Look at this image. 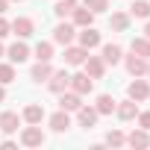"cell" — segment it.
<instances>
[{"label":"cell","mask_w":150,"mask_h":150,"mask_svg":"<svg viewBox=\"0 0 150 150\" xmlns=\"http://www.w3.org/2000/svg\"><path fill=\"white\" fill-rule=\"evenodd\" d=\"M21 144H24V147H41V144H44L41 127H38V124H30V127L21 132Z\"/></svg>","instance_id":"6da1fadb"},{"label":"cell","mask_w":150,"mask_h":150,"mask_svg":"<svg viewBox=\"0 0 150 150\" xmlns=\"http://www.w3.org/2000/svg\"><path fill=\"white\" fill-rule=\"evenodd\" d=\"M68 83H71V74H68V71H53L50 77H47V88H50L53 94H62V91L68 88Z\"/></svg>","instance_id":"7a4b0ae2"},{"label":"cell","mask_w":150,"mask_h":150,"mask_svg":"<svg viewBox=\"0 0 150 150\" xmlns=\"http://www.w3.org/2000/svg\"><path fill=\"white\" fill-rule=\"evenodd\" d=\"M68 86H71V91H77V94H91V88H94V80L88 77V74H74Z\"/></svg>","instance_id":"3957f363"},{"label":"cell","mask_w":150,"mask_h":150,"mask_svg":"<svg viewBox=\"0 0 150 150\" xmlns=\"http://www.w3.org/2000/svg\"><path fill=\"white\" fill-rule=\"evenodd\" d=\"M80 106H83V94H77V91H62L59 109H65V112H77Z\"/></svg>","instance_id":"277c9868"},{"label":"cell","mask_w":150,"mask_h":150,"mask_svg":"<svg viewBox=\"0 0 150 150\" xmlns=\"http://www.w3.org/2000/svg\"><path fill=\"white\" fill-rule=\"evenodd\" d=\"M83 65H86V74H88L91 80H100V77H103V71H106V62H103L100 56H86Z\"/></svg>","instance_id":"5b68a950"},{"label":"cell","mask_w":150,"mask_h":150,"mask_svg":"<svg viewBox=\"0 0 150 150\" xmlns=\"http://www.w3.org/2000/svg\"><path fill=\"white\" fill-rule=\"evenodd\" d=\"M127 94H129V100H135V103H138V100H147V97H150V86H147L144 80H132L129 88H127Z\"/></svg>","instance_id":"8992f818"},{"label":"cell","mask_w":150,"mask_h":150,"mask_svg":"<svg viewBox=\"0 0 150 150\" xmlns=\"http://www.w3.org/2000/svg\"><path fill=\"white\" fill-rule=\"evenodd\" d=\"M74 35H77V33H74V24H59V27L53 30V41H56V44H65V47L74 41Z\"/></svg>","instance_id":"52a82bcc"},{"label":"cell","mask_w":150,"mask_h":150,"mask_svg":"<svg viewBox=\"0 0 150 150\" xmlns=\"http://www.w3.org/2000/svg\"><path fill=\"white\" fill-rule=\"evenodd\" d=\"M6 53H9V62H12V65H21V62H27V59H30V47H27L24 41H15Z\"/></svg>","instance_id":"ba28073f"},{"label":"cell","mask_w":150,"mask_h":150,"mask_svg":"<svg viewBox=\"0 0 150 150\" xmlns=\"http://www.w3.org/2000/svg\"><path fill=\"white\" fill-rule=\"evenodd\" d=\"M127 71L132 74V77H144L147 74V59H141V56H127Z\"/></svg>","instance_id":"9c48e42d"},{"label":"cell","mask_w":150,"mask_h":150,"mask_svg":"<svg viewBox=\"0 0 150 150\" xmlns=\"http://www.w3.org/2000/svg\"><path fill=\"white\" fill-rule=\"evenodd\" d=\"M77 115H80V124H83L86 129H88V127H94V124H97V118H100V112H97L94 106H80V109H77Z\"/></svg>","instance_id":"30bf717a"},{"label":"cell","mask_w":150,"mask_h":150,"mask_svg":"<svg viewBox=\"0 0 150 150\" xmlns=\"http://www.w3.org/2000/svg\"><path fill=\"white\" fill-rule=\"evenodd\" d=\"M68 127H71V115H68L65 109H59L56 115H50V129H53V132H65Z\"/></svg>","instance_id":"8fae6325"},{"label":"cell","mask_w":150,"mask_h":150,"mask_svg":"<svg viewBox=\"0 0 150 150\" xmlns=\"http://www.w3.org/2000/svg\"><path fill=\"white\" fill-rule=\"evenodd\" d=\"M71 15H74V24H77V27H91V21H94V12L88 6H77Z\"/></svg>","instance_id":"7c38bea8"},{"label":"cell","mask_w":150,"mask_h":150,"mask_svg":"<svg viewBox=\"0 0 150 150\" xmlns=\"http://www.w3.org/2000/svg\"><path fill=\"white\" fill-rule=\"evenodd\" d=\"M80 44H83L86 50L97 47V44H100V33H97V30H91V27H83V33H80Z\"/></svg>","instance_id":"4fadbf2b"},{"label":"cell","mask_w":150,"mask_h":150,"mask_svg":"<svg viewBox=\"0 0 150 150\" xmlns=\"http://www.w3.org/2000/svg\"><path fill=\"white\" fill-rule=\"evenodd\" d=\"M86 56H88V50H86L83 44H80V47H68V50H65V62H68V65H83Z\"/></svg>","instance_id":"5bb4252c"},{"label":"cell","mask_w":150,"mask_h":150,"mask_svg":"<svg viewBox=\"0 0 150 150\" xmlns=\"http://www.w3.org/2000/svg\"><path fill=\"white\" fill-rule=\"evenodd\" d=\"M18 124H21V118L15 115V112H3V115H0V132H15L18 129Z\"/></svg>","instance_id":"9a60e30c"},{"label":"cell","mask_w":150,"mask_h":150,"mask_svg":"<svg viewBox=\"0 0 150 150\" xmlns=\"http://www.w3.org/2000/svg\"><path fill=\"white\" fill-rule=\"evenodd\" d=\"M12 33H15L18 38L33 35V21H30V18H15V21H12Z\"/></svg>","instance_id":"2e32d148"},{"label":"cell","mask_w":150,"mask_h":150,"mask_svg":"<svg viewBox=\"0 0 150 150\" xmlns=\"http://www.w3.org/2000/svg\"><path fill=\"white\" fill-rule=\"evenodd\" d=\"M115 106H118V100H115L112 94H100V97H97V103H94V109H97L100 115H112V112H115Z\"/></svg>","instance_id":"e0dca14e"},{"label":"cell","mask_w":150,"mask_h":150,"mask_svg":"<svg viewBox=\"0 0 150 150\" xmlns=\"http://www.w3.org/2000/svg\"><path fill=\"white\" fill-rule=\"evenodd\" d=\"M115 112H118L121 121H132V118L138 115V106H135V100H124L121 106H115Z\"/></svg>","instance_id":"ac0fdd59"},{"label":"cell","mask_w":150,"mask_h":150,"mask_svg":"<svg viewBox=\"0 0 150 150\" xmlns=\"http://www.w3.org/2000/svg\"><path fill=\"white\" fill-rule=\"evenodd\" d=\"M24 121H27V124H41V121H44V106L30 103V106L24 109Z\"/></svg>","instance_id":"d6986e66"},{"label":"cell","mask_w":150,"mask_h":150,"mask_svg":"<svg viewBox=\"0 0 150 150\" xmlns=\"http://www.w3.org/2000/svg\"><path fill=\"white\" fill-rule=\"evenodd\" d=\"M53 74V68H50V62H35L33 65V71H30V77L35 80V83H44L47 77Z\"/></svg>","instance_id":"ffe728a7"},{"label":"cell","mask_w":150,"mask_h":150,"mask_svg":"<svg viewBox=\"0 0 150 150\" xmlns=\"http://www.w3.org/2000/svg\"><path fill=\"white\" fill-rule=\"evenodd\" d=\"M100 59H103L106 65H118V62H121V47H118V44H106Z\"/></svg>","instance_id":"44dd1931"},{"label":"cell","mask_w":150,"mask_h":150,"mask_svg":"<svg viewBox=\"0 0 150 150\" xmlns=\"http://www.w3.org/2000/svg\"><path fill=\"white\" fill-rule=\"evenodd\" d=\"M127 141H129L132 147H147V144H150V135H147V129H141V127H138L135 132H129V135H127Z\"/></svg>","instance_id":"7402d4cb"},{"label":"cell","mask_w":150,"mask_h":150,"mask_svg":"<svg viewBox=\"0 0 150 150\" xmlns=\"http://www.w3.org/2000/svg\"><path fill=\"white\" fill-rule=\"evenodd\" d=\"M109 24H112V30H118V33H124V30L129 27V15H127V12H112V18H109Z\"/></svg>","instance_id":"603a6c76"},{"label":"cell","mask_w":150,"mask_h":150,"mask_svg":"<svg viewBox=\"0 0 150 150\" xmlns=\"http://www.w3.org/2000/svg\"><path fill=\"white\" fill-rule=\"evenodd\" d=\"M35 59L38 62H50L53 59V44L50 41H38L35 44Z\"/></svg>","instance_id":"cb8c5ba5"},{"label":"cell","mask_w":150,"mask_h":150,"mask_svg":"<svg viewBox=\"0 0 150 150\" xmlns=\"http://www.w3.org/2000/svg\"><path fill=\"white\" fill-rule=\"evenodd\" d=\"M132 53L141 59H150V38H132Z\"/></svg>","instance_id":"d4e9b609"},{"label":"cell","mask_w":150,"mask_h":150,"mask_svg":"<svg viewBox=\"0 0 150 150\" xmlns=\"http://www.w3.org/2000/svg\"><path fill=\"white\" fill-rule=\"evenodd\" d=\"M129 15L132 18H150V3L147 0H135V3L129 6Z\"/></svg>","instance_id":"484cf974"},{"label":"cell","mask_w":150,"mask_h":150,"mask_svg":"<svg viewBox=\"0 0 150 150\" xmlns=\"http://www.w3.org/2000/svg\"><path fill=\"white\" fill-rule=\"evenodd\" d=\"M74 9H77V0H59V3L53 6V12H56L59 18H68Z\"/></svg>","instance_id":"4316f807"},{"label":"cell","mask_w":150,"mask_h":150,"mask_svg":"<svg viewBox=\"0 0 150 150\" xmlns=\"http://www.w3.org/2000/svg\"><path fill=\"white\" fill-rule=\"evenodd\" d=\"M15 83V68L12 65H0V86H9Z\"/></svg>","instance_id":"83f0119b"},{"label":"cell","mask_w":150,"mask_h":150,"mask_svg":"<svg viewBox=\"0 0 150 150\" xmlns=\"http://www.w3.org/2000/svg\"><path fill=\"white\" fill-rule=\"evenodd\" d=\"M127 138H124V132H118V129H112L109 135H106V144H112V147H121Z\"/></svg>","instance_id":"f1b7e54d"},{"label":"cell","mask_w":150,"mask_h":150,"mask_svg":"<svg viewBox=\"0 0 150 150\" xmlns=\"http://www.w3.org/2000/svg\"><path fill=\"white\" fill-rule=\"evenodd\" d=\"M83 3H86L94 15H97V12H106V0H83Z\"/></svg>","instance_id":"f546056e"},{"label":"cell","mask_w":150,"mask_h":150,"mask_svg":"<svg viewBox=\"0 0 150 150\" xmlns=\"http://www.w3.org/2000/svg\"><path fill=\"white\" fill-rule=\"evenodd\" d=\"M138 127L141 129H150V112H141L138 115Z\"/></svg>","instance_id":"4dcf8cb0"},{"label":"cell","mask_w":150,"mask_h":150,"mask_svg":"<svg viewBox=\"0 0 150 150\" xmlns=\"http://www.w3.org/2000/svg\"><path fill=\"white\" fill-rule=\"evenodd\" d=\"M9 33H12V24L0 18V38H3V35H9Z\"/></svg>","instance_id":"1f68e13d"},{"label":"cell","mask_w":150,"mask_h":150,"mask_svg":"<svg viewBox=\"0 0 150 150\" xmlns=\"http://www.w3.org/2000/svg\"><path fill=\"white\" fill-rule=\"evenodd\" d=\"M6 6H9V0H0V15L6 12Z\"/></svg>","instance_id":"d6a6232c"},{"label":"cell","mask_w":150,"mask_h":150,"mask_svg":"<svg viewBox=\"0 0 150 150\" xmlns=\"http://www.w3.org/2000/svg\"><path fill=\"white\" fill-rule=\"evenodd\" d=\"M3 100H6V88H3V86H0V103H3Z\"/></svg>","instance_id":"836d02e7"},{"label":"cell","mask_w":150,"mask_h":150,"mask_svg":"<svg viewBox=\"0 0 150 150\" xmlns=\"http://www.w3.org/2000/svg\"><path fill=\"white\" fill-rule=\"evenodd\" d=\"M144 38H150V21H147V27H144Z\"/></svg>","instance_id":"e575fe53"},{"label":"cell","mask_w":150,"mask_h":150,"mask_svg":"<svg viewBox=\"0 0 150 150\" xmlns=\"http://www.w3.org/2000/svg\"><path fill=\"white\" fill-rule=\"evenodd\" d=\"M0 56H3V44H0Z\"/></svg>","instance_id":"d590c367"},{"label":"cell","mask_w":150,"mask_h":150,"mask_svg":"<svg viewBox=\"0 0 150 150\" xmlns=\"http://www.w3.org/2000/svg\"><path fill=\"white\" fill-rule=\"evenodd\" d=\"M147 74H150V62H147Z\"/></svg>","instance_id":"8d00e7d4"},{"label":"cell","mask_w":150,"mask_h":150,"mask_svg":"<svg viewBox=\"0 0 150 150\" xmlns=\"http://www.w3.org/2000/svg\"><path fill=\"white\" fill-rule=\"evenodd\" d=\"M12 3H21V0H12Z\"/></svg>","instance_id":"74e56055"}]
</instances>
